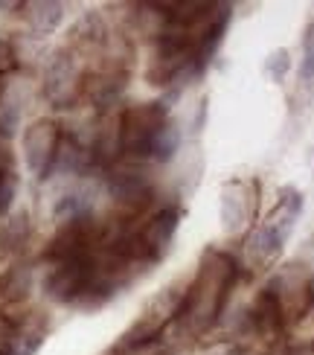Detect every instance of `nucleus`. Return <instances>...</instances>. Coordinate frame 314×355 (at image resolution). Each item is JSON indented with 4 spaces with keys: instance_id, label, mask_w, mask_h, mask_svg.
Instances as JSON below:
<instances>
[{
    "instance_id": "nucleus-1",
    "label": "nucleus",
    "mask_w": 314,
    "mask_h": 355,
    "mask_svg": "<svg viewBox=\"0 0 314 355\" xmlns=\"http://www.w3.org/2000/svg\"><path fill=\"white\" fill-rule=\"evenodd\" d=\"M238 279V262L227 250L209 248L198 262L195 274L186 283V294L177 312L175 329L184 338H201L218 323L221 309L227 306V297Z\"/></svg>"
},
{
    "instance_id": "nucleus-2",
    "label": "nucleus",
    "mask_w": 314,
    "mask_h": 355,
    "mask_svg": "<svg viewBox=\"0 0 314 355\" xmlns=\"http://www.w3.org/2000/svg\"><path fill=\"white\" fill-rule=\"evenodd\" d=\"M172 123V111L166 102H134L119 108V140H123V160L137 166L152 164V149L160 131Z\"/></svg>"
},
{
    "instance_id": "nucleus-3",
    "label": "nucleus",
    "mask_w": 314,
    "mask_h": 355,
    "mask_svg": "<svg viewBox=\"0 0 314 355\" xmlns=\"http://www.w3.org/2000/svg\"><path fill=\"white\" fill-rule=\"evenodd\" d=\"M82 87H85V62L67 47H58L44 64L41 96L47 99L50 108L67 111L82 102Z\"/></svg>"
},
{
    "instance_id": "nucleus-4",
    "label": "nucleus",
    "mask_w": 314,
    "mask_h": 355,
    "mask_svg": "<svg viewBox=\"0 0 314 355\" xmlns=\"http://www.w3.org/2000/svg\"><path fill=\"white\" fill-rule=\"evenodd\" d=\"M186 283L189 279H181V283H169L163 286L152 300L143 306V312L137 315V320L123 332L119 344H148V341H160V335L166 332L172 323L177 320V312H181L184 294H186Z\"/></svg>"
},
{
    "instance_id": "nucleus-5",
    "label": "nucleus",
    "mask_w": 314,
    "mask_h": 355,
    "mask_svg": "<svg viewBox=\"0 0 314 355\" xmlns=\"http://www.w3.org/2000/svg\"><path fill=\"white\" fill-rule=\"evenodd\" d=\"M102 236H105V218H99L96 213H85L76 218L58 221L50 242L44 245L41 262L55 265V262H64L73 257L94 254V250H99V245H102Z\"/></svg>"
},
{
    "instance_id": "nucleus-6",
    "label": "nucleus",
    "mask_w": 314,
    "mask_h": 355,
    "mask_svg": "<svg viewBox=\"0 0 314 355\" xmlns=\"http://www.w3.org/2000/svg\"><path fill=\"white\" fill-rule=\"evenodd\" d=\"M94 271H96V250L85 257H73L64 262L47 265V274L41 279L44 297L58 306H76L82 300L85 288L91 286Z\"/></svg>"
},
{
    "instance_id": "nucleus-7",
    "label": "nucleus",
    "mask_w": 314,
    "mask_h": 355,
    "mask_svg": "<svg viewBox=\"0 0 314 355\" xmlns=\"http://www.w3.org/2000/svg\"><path fill=\"white\" fill-rule=\"evenodd\" d=\"M62 135H64V128L53 116H38V120H33L24 128L21 152H24V164L35 181H50L53 178Z\"/></svg>"
},
{
    "instance_id": "nucleus-8",
    "label": "nucleus",
    "mask_w": 314,
    "mask_h": 355,
    "mask_svg": "<svg viewBox=\"0 0 314 355\" xmlns=\"http://www.w3.org/2000/svg\"><path fill=\"white\" fill-rule=\"evenodd\" d=\"M268 291L277 297L286 327L303 320L311 312V274L306 265H282V268L268 279Z\"/></svg>"
},
{
    "instance_id": "nucleus-9",
    "label": "nucleus",
    "mask_w": 314,
    "mask_h": 355,
    "mask_svg": "<svg viewBox=\"0 0 314 355\" xmlns=\"http://www.w3.org/2000/svg\"><path fill=\"white\" fill-rule=\"evenodd\" d=\"M256 204H259V189L253 181L245 178H233L221 187V227L224 233L238 236L247 230V225L256 216Z\"/></svg>"
},
{
    "instance_id": "nucleus-10",
    "label": "nucleus",
    "mask_w": 314,
    "mask_h": 355,
    "mask_svg": "<svg viewBox=\"0 0 314 355\" xmlns=\"http://www.w3.org/2000/svg\"><path fill=\"white\" fill-rule=\"evenodd\" d=\"M181 216H184V210L177 204H160L155 213H148L137 225L140 242H143V248L148 250V254L155 257V262H160L169 254L175 233H177V227H181Z\"/></svg>"
},
{
    "instance_id": "nucleus-11",
    "label": "nucleus",
    "mask_w": 314,
    "mask_h": 355,
    "mask_svg": "<svg viewBox=\"0 0 314 355\" xmlns=\"http://www.w3.org/2000/svg\"><path fill=\"white\" fill-rule=\"evenodd\" d=\"M114 29L108 26L102 12H85L82 18L67 29V41L64 47L70 53H76L82 62H96L102 55V50L108 47V38H111Z\"/></svg>"
},
{
    "instance_id": "nucleus-12",
    "label": "nucleus",
    "mask_w": 314,
    "mask_h": 355,
    "mask_svg": "<svg viewBox=\"0 0 314 355\" xmlns=\"http://www.w3.org/2000/svg\"><path fill=\"white\" fill-rule=\"evenodd\" d=\"M245 329L253 338H259V341H277V338L286 332L282 309H279L277 297L268 288H259L256 297L250 300L247 312H245Z\"/></svg>"
},
{
    "instance_id": "nucleus-13",
    "label": "nucleus",
    "mask_w": 314,
    "mask_h": 355,
    "mask_svg": "<svg viewBox=\"0 0 314 355\" xmlns=\"http://www.w3.org/2000/svg\"><path fill=\"white\" fill-rule=\"evenodd\" d=\"M15 318V355H35L50 335V315L41 309H29Z\"/></svg>"
},
{
    "instance_id": "nucleus-14",
    "label": "nucleus",
    "mask_w": 314,
    "mask_h": 355,
    "mask_svg": "<svg viewBox=\"0 0 314 355\" xmlns=\"http://www.w3.org/2000/svg\"><path fill=\"white\" fill-rule=\"evenodd\" d=\"M282 248H286V239L277 236L271 227H253L245 239V262L250 265V271H268L271 265L279 259Z\"/></svg>"
},
{
    "instance_id": "nucleus-15",
    "label": "nucleus",
    "mask_w": 314,
    "mask_h": 355,
    "mask_svg": "<svg viewBox=\"0 0 314 355\" xmlns=\"http://www.w3.org/2000/svg\"><path fill=\"white\" fill-rule=\"evenodd\" d=\"M303 207H306V201H303V192L300 189H297V187H282L279 196H277L274 210L265 216L262 225L271 227L277 236H282V239L288 242V236L297 227V218L303 216Z\"/></svg>"
},
{
    "instance_id": "nucleus-16",
    "label": "nucleus",
    "mask_w": 314,
    "mask_h": 355,
    "mask_svg": "<svg viewBox=\"0 0 314 355\" xmlns=\"http://www.w3.org/2000/svg\"><path fill=\"white\" fill-rule=\"evenodd\" d=\"M21 114H24V94L21 82H15L12 76L0 79V140H12L15 131L21 128Z\"/></svg>"
},
{
    "instance_id": "nucleus-17",
    "label": "nucleus",
    "mask_w": 314,
    "mask_h": 355,
    "mask_svg": "<svg viewBox=\"0 0 314 355\" xmlns=\"http://www.w3.org/2000/svg\"><path fill=\"white\" fill-rule=\"evenodd\" d=\"M21 9L33 35H50L64 21V3H55V0H33V3H21Z\"/></svg>"
},
{
    "instance_id": "nucleus-18",
    "label": "nucleus",
    "mask_w": 314,
    "mask_h": 355,
    "mask_svg": "<svg viewBox=\"0 0 314 355\" xmlns=\"http://www.w3.org/2000/svg\"><path fill=\"white\" fill-rule=\"evenodd\" d=\"M29 291H33V268L26 265H12V268L0 277V306H21Z\"/></svg>"
},
{
    "instance_id": "nucleus-19",
    "label": "nucleus",
    "mask_w": 314,
    "mask_h": 355,
    "mask_svg": "<svg viewBox=\"0 0 314 355\" xmlns=\"http://www.w3.org/2000/svg\"><path fill=\"white\" fill-rule=\"evenodd\" d=\"M29 236H33V225H29V216L26 213H18L12 216L3 230H0V257H15L21 254V250L26 248Z\"/></svg>"
},
{
    "instance_id": "nucleus-20",
    "label": "nucleus",
    "mask_w": 314,
    "mask_h": 355,
    "mask_svg": "<svg viewBox=\"0 0 314 355\" xmlns=\"http://www.w3.org/2000/svg\"><path fill=\"white\" fill-rule=\"evenodd\" d=\"M18 196V172L15 169H0V216H6Z\"/></svg>"
},
{
    "instance_id": "nucleus-21",
    "label": "nucleus",
    "mask_w": 314,
    "mask_h": 355,
    "mask_svg": "<svg viewBox=\"0 0 314 355\" xmlns=\"http://www.w3.org/2000/svg\"><path fill=\"white\" fill-rule=\"evenodd\" d=\"M300 82H303V85H314V24H308V26H306V35H303Z\"/></svg>"
},
{
    "instance_id": "nucleus-22",
    "label": "nucleus",
    "mask_w": 314,
    "mask_h": 355,
    "mask_svg": "<svg viewBox=\"0 0 314 355\" xmlns=\"http://www.w3.org/2000/svg\"><path fill=\"white\" fill-rule=\"evenodd\" d=\"M12 73H18V50L9 35L0 33V79L12 76Z\"/></svg>"
},
{
    "instance_id": "nucleus-23",
    "label": "nucleus",
    "mask_w": 314,
    "mask_h": 355,
    "mask_svg": "<svg viewBox=\"0 0 314 355\" xmlns=\"http://www.w3.org/2000/svg\"><path fill=\"white\" fill-rule=\"evenodd\" d=\"M288 70H291V53H288L286 47H279V50H274L271 55H268V73H271L274 82L286 79Z\"/></svg>"
},
{
    "instance_id": "nucleus-24",
    "label": "nucleus",
    "mask_w": 314,
    "mask_h": 355,
    "mask_svg": "<svg viewBox=\"0 0 314 355\" xmlns=\"http://www.w3.org/2000/svg\"><path fill=\"white\" fill-rule=\"evenodd\" d=\"M286 355H314V341H303V344H297V347H291Z\"/></svg>"
},
{
    "instance_id": "nucleus-25",
    "label": "nucleus",
    "mask_w": 314,
    "mask_h": 355,
    "mask_svg": "<svg viewBox=\"0 0 314 355\" xmlns=\"http://www.w3.org/2000/svg\"><path fill=\"white\" fill-rule=\"evenodd\" d=\"M311 309H314V274H311Z\"/></svg>"
}]
</instances>
